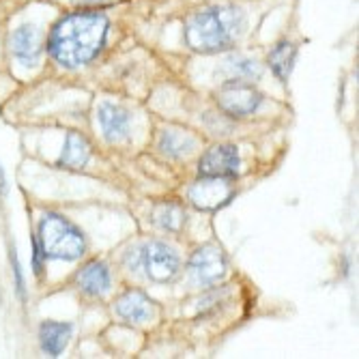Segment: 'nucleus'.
<instances>
[{
    "label": "nucleus",
    "mask_w": 359,
    "mask_h": 359,
    "mask_svg": "<svg viewBox=\"0 0 359 359\" xmlns=\"http://www.w3.org/2000/svg\"><path fill=\"white\" fill-rule=\"evenodd\" d=\"M295 60H297V46L290 43V41H280L271 48L269 56H267V62L271 72L276 74V78L280 82H286L292 67H295Z\"/></svg>",
    "instance_id": "14"
},
{
    "label": "nucleus",
    "mask_w": 359,
    "mask_h": 359,
    "mask_svg": "<svg viewBox=\"0 0 359 359\" xmlns=\"http://www.w3.org/2000/svg\"><path fill=\"white\" fill-rule=\"evenodd\" d=\"M241 170V157H239V149L233 144H219L209 149L203 159L198 172L203 177H228L233 179L237 177Z\"/></svg>",
    "instance_id": "9"
},
{
    "label": "nucleus",
    "mask_w": 359,
    "mask_h": 359,
    "mask_svg": "<svg viewBox=\"0 0 359 359\" xmlns=\"http://www.w3.org/2000/svg\"><path fill=\"white\" fill-rule=\"evenodd\" d=\"M11 260H13V273H15V288H18V295L24 297V280H22V269H20V260H18V254H15V252L11 254Z\"/></svg>",
    "instance_id": "20"
},
{
    "label": "nucleus",
    "mask_w": 359,
    "mask_h": 359,
    "mask_svg": "<svg viewBox=\"0 0 359 359\" xmlns=\"http://www.w3.org/2000/svg\"><path fill=\"white\" fill-rule=\"evenodd\" d=\"M233 196V185L228 177H203L189 187V201L198 209H217Z\"/></svg>",
    "instance_id": "8"
},
{
    "label": "nucleus",
    "mask_w": 359,
    "mask_h": 359,
    "mask_svg": "<svg viewBox=\"0 0 359 359\" xmlns=\"http://www.w3.org/2000/svg\"><path fill=\"white\" fill-rule=\"evenodd\" d=\"M228 271L226 258L219 248L205 245L196 250L194 256L189 258V280L196 286H213L219 280H224Z\"/></svg>",
    "instance_id": "5"
},
{
    "label": "nucleus",
    "mask_w": 359,
    "mask_h": 359,
    "mask_svg": "<svg viewBox=\"0 0 359 359\" xmlns=\"http://www.w3.org/2000/svg\"><path fill=\"white\" fill-rule=\"evenodd\" d=\"M106 32V15L97 11H76L54 24L48 48L58 65L74 69L97 56V52L104 48Z\"/></svg>",
    "instance_id": "1"
},
{
    "label": "nucleus",
    "mask_w": 359,
    "mask_h": 359,
    "mask_svg": "<svg viewBox=\"0 0 359 359\" xmlns=\"http://www.w3.org/2000/svg\"><path fill=\"white\" fill-rule=\"evenodd\" d=\"M116 314L129 323H149L155 316V306L153 302L144 295L140 290H127L118 297L116 302Z\"/></svg>",
    "instance_id": "11"
},
{
    "label": "nucleus",
    "mask_w": 359,
    "mask_h": 359,
    "mask_svg": "<svg viewBox=\"0 0 359 359\" xmlns=\"http://www.w3.org/2000/svg\"><path fill=\"white\" fill-rule=\"evenodd\" d=\"M76 282L90 297H104L112 286V278H110L108 267L104 263H97V260L95 263H88L84 269H80Z\"/></svg>",
    "instance_id": "12"
},
{
    "label": "nucleus",
    "mask_w": 359,
    "mask_h": 359,
    "mask_svg": "<svg viewBox=\"0 0 359 359\" xmlns=\"http://www.w3.org/2000/svg\"><path fill=\"white\" fill-rule=\"evenodd\" d=\"M90 157V144L86 142L84 136L69 132L67 138H65V147L60 153V166H67V168H82L86 166V161Z\"/></svg>",
    "instance_id": "15"
},
{
    "label": "nucleus",
    "mask_w": 359,
    "mask_h": 359,
    "mask_svg": "<svg viewBox=\"0 0 359 359\" xmlns=\"http://www.w3.org/2000/svg\"><path fill=\"white\" fill-rule=\"evenodd\" d=\"M5 191H7V179H5L3 168H0V194H5Z\"/></svg>",
    "instance_id": "22"
},
{
    "label": "nucleus",
    "mask_w": 359,
    "mask_h": 359,
    "mask_svg": "<svg viewBox=\"0 0 359 359\" xmlns=\"http://www.w3.org/2000/svg\"><path fill=\"white\" fill-rule=\"evenodd\" d=\"M245 18L239 7L217 5L196 11L185 26V41L191 50L213 54L235 46L243 32Z\"/></svg>",
    "instance_id": "2"
},
{
    "label": "nucleus",
    "mask_w": 359,
    "mask_h": 359,
    "mask_svg": "<svg viewBox=\"0 0 359 359\" xmlns=\"http://www.w3.org/2000/svg\"><path fill=\"white\" fill-rule=\"evenodd\" d=\"M138 265L155 282H170L179 273V254L161 241H151L138 250Z\"/></svg>",
    "instance_id": "4"
},
{
    "label": "nucleus",
    "mask_w": 359,
    "mask_h": 359,
    "mask_svg": "<svg viewBox=\"0 0 359 359\" xmlns=\"http://www.w3.org/2000/svg\"><path fill=\"white\" fill-rule=\"evenodd\" d=\"M155 224L166 233H179L185 224V209L177 203H161L153 211Z\"/></svg>",
    "instance_id": "18"
},
{
    "label": "nucleus",
    "mask_w": 359,
    "mask_h": 359,
    "mask_svg": "<svg viewBox=\"0 0 359 359\" xmlns=\"http://www.w3.org/2000/svg\"><path fill=\"white\" fill-rule=\"evenodd\" d=\"M39 338H41V348L50 355V357H58L65 346H67L69 338H72V325L69 323H56V320H46L39 330Z\"/></svg>",
    "instance_id": "13"
},
{
    "label": "nucleus",
    "mask_w": 359,
    "mask_h": 359,
    "mask_svg": "<svg viewBox=\"0 0 359 359\" xmlns=\"http://www.w3.org/2000/svg\"><path fill=\"white\" fill-rule=\"evenodd\" d=\"M74 3L82 7H102V5H108L110 0H74Z\"/></svg>",
    "instance_id": "21"
},
{
    "label": "nucleus",
    "mask_w": 359,
    "mask_h": 359,
    "mask_svg": "<svg viewBox=\"0 0 359 359\" xmlns=\"http://www.w3.org/2000/svg\"><path fill=\"white\" fill-rule=\"evenodd\" d=\"M157 147L168 157H183V155L191 153V149L196 147V140H194V136L183 132V129L168 127V129H161Z\"/></svg>",
    "instance_id": "16"
},
{
    "label": "nucleus",
    "mask_w": 359,
    "mask_h": 359,
    "mask_svg": "<svg viewBox=\"0 0 359 359\" xmlns=\"http://www.w3.org/2000/svg\"><path fill=\"white\" fill-rule=\"evenodd\" d=\"M224 76H226V82H231V80H237V82L258 80L260 78V65L254 58L233 56L224 62Z\"/></svg>",
    "instance_id": "17"
},
{
    "label": "nucleus",
    "mask_w": 359,
    "mask_h": 359,
    "mask_svg": "<svg viewBox=\"0 0 359 359\" xmlns=\"http://www.w3.org/2000/svg\"><path fill=\"white\" fill-rule=\"evenodd\" d=\"M100 125L108 142H123L129 138L132 129V116L129 112L112 102H104L100 106Z\"/></svg>",
    "instance_id": "10"
},
{
    "label": "nucleus",
    "mask_w": 359,
    "mask_h": 359,
    "mask_svg": "<svg viewBox=\"0 0 359 359\" xmlns=\"http://www.w3.org/2000/svg\"><path fill=\"white\" fill-rule=\"evenodd\" d=\"M37 241L46 254V258L56 260H78L84 250L86 241L80 228H76L67 217L58 213H43L39 219Z\"/></svg>",
    "instance_id": "3"
},
{
    "label": "nucleus",
    "mask_w": 359,
    "mask_h": 359,
    "mask_svg": "<svg viewBox=\"0 0 359 359\" xmlns=\"http://www.w3.org/2000/svg\"><path fill=\"white\" fill-rule=\"evenodd\" d=\"M43 258H46V254H43L37 237H32V271H35L37 278L43 276Z\"/></svg>",
    "instance_id": "19"
},
{
    "label": "nucleus",
    "mask_w": 359,
    "mask_h": 359,
    "mask_svg": "<svg viewBox=\"0 0 359 359\" xmlns=\"http://www.w3.org/2000/svg\"><path fill=\"white\" fill-rule=\"evenodd\" d=\"M263 95H260L250 82H226L217 93V104L231 116H248L258 110Z\"/></svg>",
    "instance_id": "6"
},
{
    "label": "nucleus",
    "mask_w": 359,
    "mask_h": 359,
    "mask_svg": "<svg viewBox=\"0 0 359 359\" xmlns=\"http://www.w3.org/2000/svg\"><path fill=\"white\" fill-rule=\"evenodd\" d=\"M9 50L13 58L26 67L37 65L43 56V32L37 24H22L9 37Z\"/></svg>",
    "instance_id": "7"
}]
</instances>
